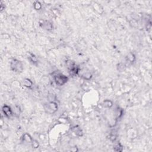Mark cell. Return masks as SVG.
<instances>
[{"mask_svg":"<svg viewBox=\"0 0 152 152\" xmlns=\"http://www.w3.org/2000/svg\"><path fill=\"white\" fill-rule=\"evenodd\" d=\"M53 77L56 84L59 86L64 85L68 82V80L67 76L64 75L62 73H59V72H54L53 73Z\"/></svg>","mask_w":152,"mask_h":152,"instance_id":"1","label":"cell"},{"mask_svg":"<svg viewBox=\"0 0 152 152\" xmlns=\"http://www.w3.org/2000/svg\"><path fill=\"white\" fill-rule=\"evenodd\" d=\"M10 68L16 73H21L23 71V63L17 59H12L10 61Z\"/></svg>","mask_w":152,"mask_h":152,"instance_id":"2","label":"cell"},{"mask_svg":"<svg viewBox=\"0 0 152 152\" xmlns=\"http://www.w3.org/2000/svg\"><path fill=\"white\" fill-rule=\"evenodd\" d=\"M67 66L69 71L70 74L73 76H76L79 73L80 68L77 65L74 63V62L69 60L67 61Z\"/></svg>","mask_w":152,"mask_h":152,"instance_id":"3","label":"cell"},{"mask_svg":"<svg viewBox=\"0 0 152 152\" xmlns=\"http://www.w3.org/2000/svg\"><path fill=\"white\" fill-rule=\"evenodd\" d=\"M58 105L54 102H50L45 105L44 109L48 114H53L58 111Z\"/></svg>","mask_w":152,"mask_h":152,"instance_id":"4","label":"cell"},{"mask_svg":"<svg viewBox=\"0 0 152 152\" xmlns=\"http://www.w3.org/2000/svg\"><path fill=\"white\" fill-rule=\"evenodd\" d=\"M2 112L4 116L7 118H10L13 115V111L9 106L4 105L2 108Z\"/></svg>","mask_w":152,"mask_h":152,"instance_id":"5","label":"cell"},{"mask_svg":"<svg viewBox=\"0 0 152 152\" xmlns=\"http://www.w3.org/2000/svg\"><path fill=\"white\" fill-rule=\"evenodd\" d=\"M41 26L42 28L43 29L47 30H51L53 29V24L51 22H48V21H45L43 22L42 24H41Z\"/></svg>","mask_w":152,"mask_h":152,"instance_id":"6","label":"cell"},{"mask_svg":"<svg viewBox=\"0 0 152 152\" xmlns=\"http://www.w3.org/2000/svg\"><path fill=\"white\" fill-rule=\"evenodd\" d=\"M22 140L24 142H25L26 143H31L32 144V141H33V139L32 138V137L29 135L27 133H26L24 135H23V137H22Z\"/></svg>","mask_w":152,"mask_h":152,"instance_id":"7","label":"cell"},{"mask_svg":"<svg viewBox=\"0 0 152 152\" xmlns=\"http://www.w3.org/2000/svg\"><path fill=\"white\" fill-rule=\"evenodd\" d=\"M28 59L30 61L31 63L34 64L38 63V58L36 57V56L32 53H29Z\"/></svg>","mask_w":152,"mask_h":152,"instance_id":"8","label":"cell"},{"mask_svg":"<svg viewBox=\"0 0 152 152\" xmlns=\"http://www.w3.org/2000/svg\"><path fill=\"white\" fill-rule=\"evenodd\" d=\"M73 131L75 133L76 135H78V136L81 137L83 135V131H82V130L81 129V128H80V127L77 126L73 127Z\"/></svg>","mask_w":152,"mask_h":152,"instance_id":"9","label":"cell"},{"mask_svg":"<svg viewBox=\"0 0 152 152\" xmlns=\"http://www.w3.org/2000/svg\"><path fill=\"white\" fill-rule=\"evenodd\" d=\"M126 59L127 61H128L129 63H134V61L135 59V56L134 53H129L127 55V57H126Z\"/></svg>","mask_w":152,"mask_h":152,"instance_id":"10","label":"cell"},{"mask_svg":"<svg viewBox=\"0 0 152 152\" xmlns=\"http://www.w3.org/2000/svg\"><path fill=\"white\" fill-rule=\"evenodd\" d=\"M23 85L27 88H32L33 86V82L29 78H25L23 80Z\"/></svg>","mask_w":152,"mask_h":152,"instance_id":"11","label":"cell"},{"mask_svg":"<svg viewBox=\"0 0 152 152\" xmlns=\"http://www.w3.org/2000/svg\"><path fill=\"white\" fill-rule=\"evenodd\" d=\"M102 105L105 107V108H110L112 106L113 103L112 101L109 100H104L102 103Z\"/></svg>","mask_w":152,"mask_h":152,"instance_id":"12","label":"cell"},{"mask_svg":"<svg viewBox=\"0 0 152 152\" xmlns=\"http://www.w3.org/2000/svg\"><path fill=\"white\" fill-rule=\"evenodd\" d=\"M114 149L115 151L121 152L123 150V146H122V145L120 143H118V144H115V146L114 147Z\"/></svg>","mask_w":152,"mask_h":152,"instance_id":"13","label":"cell"},{"mask_svg":"<svg viewBox=\"0 0 152 152\" xmlns=\"http://www.w3.org/2000/svg\"><path fill=\"white\" fill-rule=\"evenodd\" d=\"M82 77L86 80H90L92 78V75L91 74V73H89V72H85V73H84L82 74Z\"/></svg>","mask_w":152,"mask_h":152,"instance_id":"14","label":"cell"},{"mask_svg":"<svg viewBox=\"0 0 152 152\" xmlns=\"http://www.w3.org/2000/svg\"><path fill=\"white\" fill-rule=\"evenodd\" d=\"M123 114V111L121 109H117V112H116V116H117V118H119Z\"/></svg>","mask_w":152,"mask_h":152,"instance_id":"15","label":"cell"},{"mask_svg":"<svg viewBox=\"0 0 152 152\" xmlns=\"http://www.w3.org/2000/svg\"><path fill=\"white\" fill-rule=\"evenodd\" d=\"M41 7H42V6H41V4L39 2L36 1V2H35L34 7L36 10H39L41 8Z\"/></svg>","mask_w":152,"mask_h":152,"instance_id":"16","label":"cell"},{"mask_svg":"<svg viewBox=\"0 0 152 152\" xmlns=\"http://www.w3.org/2000/svg\"><path fill=\"white\" fill-rule=\"evenodd\" d=\"M125 69V65L123 64H119V67H118V70L120 71H123Z\"/></svg>","mask_w":152,"mask_h":152,"instance_id":"17","label":"cell"},{"mask_svg":"<svg viewBox=\"0 0 152 152\" xmlns=\"http://www.w3.org/2000/svg\"><path fill=\"white\" fill-rule=\"evenodd\" d=\"M32 146L33 147L38 148V146H39V144H38V141L36 140H33V141H32Z\"/></svg>","mask_w":152,"mask_h":152,"instance_id":"18","label":"cell"},{"mask_svg":"<svg viewBox=\"0 0 152 152\" xmlns=\"http://www.w3.org/2000/svg\"><path fill=\"white\" fill-rule=\"evenodd\" d=\"M109 139H110V140L112 141H114L116 140V139H117V136H116L115 135L111 134V135H110V138H109Z\"/></svg>","mask_w":152,"mask_h":152,"instance_id":"19","label":"cell"}]
</instances>
